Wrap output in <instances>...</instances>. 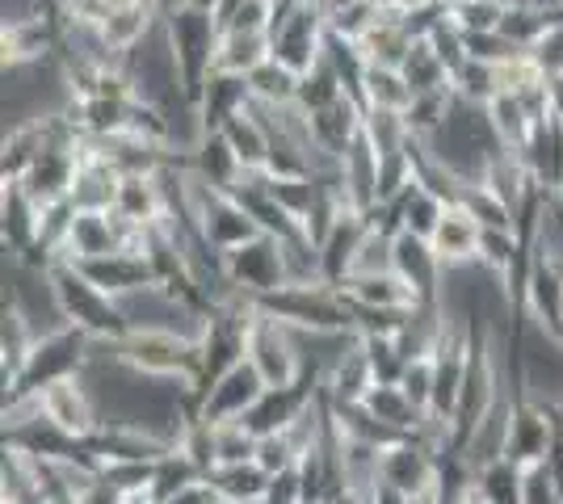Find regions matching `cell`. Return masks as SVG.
<instances>
[{
	"label": "cell",
	"instance_id": "1",
	"mask_svg": "<svg viewBox=\"0 0 563 504\" xmlns=\"http://www.w3.org/2000/svg\"><path fill=\"white\" fill-rule=\"evenodd\" d=\"M147 18H152L147 0H131V4H114V9L101 18L97 30H101L106 47H131L143 30H147Z\"/></svg>",
	"mask_w": 563,
	"mask_h": 504
},
{
	"label": "cell",
	"instance_id": "2",
	"mask_svg": "<svg viewBox=\"0 0 563 504\" xmlns=\"http://www.w3.org/2000/svg\"><path fill=\"white\" fill-rule=\"evenodd\" d=\"M353 4H362V0H320V9H324L329 18H336V13H345V9H353Z\"/></svg>",
	"mask_w": 563,
	"mask_h": 504
},
{
	"label": "cell",
	"instance_id": "3",
	"mask_svg": "<svg viewBox=\"0 0 563 504\" xmlns=\"http://www.w3.org/2000/svg\"><path fill=\"white\" fill-rule=\"evenodd\" d=\"M186 4H194V9H202V4H207V0H186ZM214 4V0H211Z\"/></svg>",
	"mask_w": 563,
	"mask_h": 504
},
{
	"label": "cell",
	"instance_id": "4",
	"mask_svg": "<svg viewBox=\"0 0 563 504\" xmlns=\"http://www.w3.org/2000/svg\"><path fill=\"white\" fill-rule=\"evenodd\" d=\"M261 4H269V9H274V4H278V0H261Z\"/></svg>",
	"mask_w": 563,
	"mask_h": 504
}]
</instances>
